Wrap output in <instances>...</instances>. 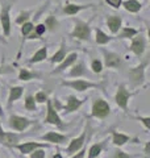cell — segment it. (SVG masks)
Instances as JSON below:
<instances>
[{"label": "cell", "instance_id": "6da1fadb", "mask_svg": "<svg viewBox=\"0 0 150 158\" xmlns=\"http://www.w3.org/2000/svg\"><path fill=\"white\" fill-rule=\"evenodd\" d=\"M90 34H91L90 23L82 21V20H75V27H74V31L71 32V37L83 40V41H88Z\"/></svg>", "mask_w": 150, "mask_h": 158}, {"label": "cell", "instance_id": "7a4b0ae2", "mask_svg": "<svg viewBox=\"0 0 150 158\" xmlns=\"http://www.w3.org/2000/svg\"><path fill=\"white\" fill-rule=\"evenodd\" d=\"M0 23L4 32V36L8 37L11 34V4H4L0 9Z\"/></svg>", "mask_w": 150, "mask_h": 158}, {"label": "cell", "instance_id": "3957f363", "mask_svg": "<svg viewBox=\"0 0 150 158\" xmlns=\"http://www.w3.org/2000/svg\"><path fill=\"white\" fill-rule=\"evenodd\" d=\"M95 4H77V3H70L66 2V4L63 6L62 8V12L67 16H74V15L79 13L81 11H84V9H88V8H92Z\"/></svg>", "mask_w": 150, "mask_h": 158}, {"label": "cell", "instance_id": "277c9868", "mask_svg": "<svg viewBox=\"0 0 150 158\" xmlns=\"http://www.w3.org/2000/svg\"><path fill=\"white\" fill-rule=\"evenodd\" d=\"M145 48H146V41H145V37L144 36H134L133 37V41H132V45H131V50L136 54V56H142V53L145 52Z\"/></svg>", "mask_w": 150, "mask_h": 158}, {"label": "cell", "instance_id": "5b68a950", "mask_svg": "<svg viewBox=\"0 0 150 158\" xmlns=\"http://www.w3.org/2000/svg\"><path fill=\"white\" fill-rule=\"evenodd\" d=\"M109 113V106L104 100H96L92 107V115L98 117H106Z\"/></svg>", "mask_w": 150, "mask_h": 158}, {"label": "cell", "instance_id": "8992f818", "mask_svg": "<svg viewBox=\"0 0 150 158\" xmlns=\"http://www.w3.org/2000/svg\"><path fill=\"white\" fill-rule=\"evenodd\" d=\"M106 23H107V25L109 28V31L115 34L121 29L123 19H121V16H119V15H109V16H107Z\"/></svg>", "mask_w": 150, "mask_h": 158}, {"label": "cell", "instance_id": "52a82bcc", "mask_svg": "<svg viewBox=\"0 0 150 158\" xmlns=\"http://www.w3.org/2000/svg\"><path fill=\"white\" fill-rule=\"evenodd\" d=\"M104 56H106V65L108 67H119L121 63V58L116 53L104 50Z\"/></svg>", "mask_w": 150, "mask_h": 158}, {"label": "cell", "instance_id": "ba28073f", "mask_svg": "<svg viewBox=\"0 0 150 158\" xmlns=\"http://www.w3.org/2000/svg\"><path fill=\"white\" fill-rule=\"evenodd\" d=\"M121 6L124 7L125 11L131 13H137L142 9V3L138 2V0H125L121 3Z\"/></svg>", "mask_w": 150, "mask_h": 158}, {"label": "cell", "instance_id": "9c48e42d", "mask_svg": "<svg viewBox=\"0 0 150 158\" xmlns=\"http://www.w3.org/2000/svg\"><path fill=\"white\" fill-rule=\"evenodd\" d=\"M63 85L73 87V88H75V90H78V91H84V90H87V88H91V87H98V85H95V83H90V82H86V81L65 82Z\"/></svg>", "mask_w": 150, "mask_h": 158}, {"label": "cell", "instance_id": "30bf717a", "mask_svg": "<svg viewBox=\"0 0 150 158\" xmlns=\"http://www.w3.org/2000/svg\"><path fill=\"white\" fill-rule=\"evenodd\" d=\"M129 94L128 91L125 90V88L121 86L119 88V91H117V95H116V103L120 106V107H123L124 110H127V103H128V99H129Z\"/></svg>", "mask_w": 150, "mask_h": 158}, {"label": "cell", "instance_id": "8fae6325", "mask_svg": "<svg viewBox=\"0 0 150 158\" xmlns=\"http://www.w3.org/2000/svg\"><path fill=\"white\" fill-rule=\"evenodd\" d=\"M29 125V121L24 117H19V116H12L11 117V127H13L17 131H24L25 128Z\"/></svg>", "mask_w": 150, "mask_h": 158}, {"label": "cell", "instance_id": "7c38bea8", "mask_svg": "<svg viewBox=\"0 0 150 158\" xmlns=\"http://www.w3.org/2000/svg\"><path fill=\"white\" fill-rule=\"evenodd\" d=\"M144 70H145V63L140 65L136 69H133V70L129 73L134 83H137V85H138V83H142L144 82Z\"/></svg>", "mask_w": 150, "mask_h": 158}, {"label": "cell", "instance_id": "4fadbf2b", "mask_svg": "<svg viewBox=\"0 0 150 158\" xmlns=\"http://www.w3.org/2000/svg\"><path fill=\"white\" fill-rule=\"evenodd\" d=\"M46 123H50V124H56V125H61V120H59L58 115L56 113V111L53 110L52 102H48V117H46Z\"/></svg>", "mask_w": 150, "mask_h": 158}, {"label": "cell", "instance_id": "5bb4252c", "mask_svg": "<svg viewBox=\"0 0 150 158\" xmlns=\"http://www.w3.org/2000/svg\"><path fill=\"white\" fill-rule=\"evenodd\" d=\"M77 58H78V54L77 53H71L70 56H67V57H65V59L62 61V63L59 65L58 67H57V70L54 71V73H59V71H62V70H65L66 67H69V66H71L73 63L77 61Z\"/></svg>", "mask_w": 150, "mask_h": 158}, {"label": "cell", "instance_id": "9a60e30c", "mask_svg": "<svg viewBox=\"0 0 150 158\" xmlns=\"http://www.w3.org/2000/svg\"><path fill=\"white\" fill-rule=\"evenodd\" d=\"M84 138H86V135L83 133L81 137H78V138H75V140L71 141V144H70L69 149H67V153H69V154H71V153H75V152L79 149V148H81V146L84 144Z\"/></svg>", "mask_w": 150, "mask_h": 158}, {"label": "cell", "instance_id": "2e32d148", "mask_svg": "<svg viewBox=\"0 0 150 158\" xmlns=\"http://www.w3.org/2000/svg\"><path fill=\"white\" fill-rule=\"evenodd\" d=\"M95 36H96V37H95V41H96L98 45H106V44H108L112 40V37H109L108 34H106L102 31V29H96Z\"/></svg>", "mask_w": 150, "mask_h": 158}, {"label": "cell", "instance_id": "e0dca14e", "mask_svg": "<svg viewBox=\"0 0 150 158\" xmlns=\"http://www.w3.org/2000/svg\"><path fill=\"white\" fill-rule=\"evenodd\" d=\"M42 140H46L49 142H57V144H61V142L66 141V136H61L58 133H54V132H50L48 135L42 136Z\"/></svg>", "mask_w": 150, "mask_h": 158}, {"label": "cell", "instance_id": "ac0fdd59", "mask_svg": "<svg viewBox=\"0 0 150 158\" xmlns=\"http://www.w3.org/2000/svg\"><path fill=\"white\" fill-rule=\"evenodd\" d=\"M48 57V48L46 46H44V48H41L40 50H37L36 53L33 54V57L31 58V63H37V62H41V61H44L45 58Z\"/></svg>", "mask_w": 150, "mask_h": 158}, {"label": "cell", "instance_id": "d6986e66", "mask_svg": "<svg viewBox=\"0 0 150 158\" xmlns=\"http://www.w3.org/2000/svg\"><path fill=\"white\" fill-rule=\"evenodd\" d=\"M45 27H46V31H52V32L58 29L59 23H58L57 17L54 16V15H49L46 20H45Z\"/></svg>", "mask_w": 150, "mask_h": 158}, {"label": "cell", "instance_id": "ffe728a7", "mask_svg": "<svg viewBox=\"0 0 150 158\" xmlns=\"http://www.w3.org/2000/svg\"><path fill=\"white\" fill-rule=\"evenodd\" d=\"M82 100H78L77 98H74V96H70L69 98V100H67V106H66V112H73V111H77L79 107L82 106Z\"/></svg>", "mask_w": 150, "mask_h": 158}, {"label": "cell", "instance_id": "44dd1931", "mask_svg": "<svg viewBox=\"0 0 150 158\" xmlns=\"http://www.w3.org/2000/svg\"><path fill=\"white\" fill-rule=\"evenodd\" d=\"M0 141L4 142L6 145H15L19 141V136L13 135V133H3V136L0 137Z\"/></svg>", "mask_w": 150, "mask_h": 158}, {"label": "cell", "instance_id": "7402d4cb", "mask_svg": "<svg viewBox=\"0 0 150 158\" xmlns=\"http://www.w3.org/2000/svg\"><path fill=\"white\" fill-rule=\"evenodd\" d=\"M65 57H66V46H65V44L62 42V45H61V48H59V50L52 57L50 61H52L53 63H58V62H62L63 59H65Z\"/></svg>", "mask_w": 150, "mask_h": 158}, {"label": "cell", "instance_id": "603a6c76", "mask_svg": "<svg viewBox=\"0 0 150 158\" xmlns=\"http://www.w3.org/2000/svg\"><path fill=\"white\" fill-rule=\"evenodd\" d=\"M140 32L137 29L134 28H131V27H125L123 29V32L120 33V38H133L134 36H137Z\"/></svg>", "mask_w": 150, "mask_h": 158}, {"label": "cell", "instance_id": "cb8c5ba5", "mask_svg": "<svg viewBox=\"0 0 150 158\" xmlns=\"http://www.w3.org/2000/svg\"><path fill=\"white\" fill-rule=\"evenodd\" d=\"M42 145L40 144H36V142H27V144H23V145H19L17 148L20 150H21L24 154H27V153H31L32 150H34L36 148H41Z\"/></svg>", "mask_w": 150, "mask_h": 158}, {"label": "cell", "instance_id": "d4e9b609", "mask_svg": "<svg viewBox=\"0 0 150 158\" xmlns=\"http://www.w3.org/2000/svg\"><path fill=\"white\" fill-rule=\"evenodd\" d=\"M86 73V69H84V63L83 62H79L77 66H74V69L70 73V75L71 77H81L83 74Z\"/></svg>", "mask_w": 150, "mask_h": 158}, {"label": "cell", "instance_id": "484cf974", "mask_svg": "<svg viewBox=\"0 0 150 158\" xmlns=\"http://www.w3.org/2000/svg\"><path fill=\"white\" fill-rule=\"evenodd\" d=\"M31 15H32V11H21L19 13V16L16 19V23L17 24H24V23H27L29 19H31Z\"/></svg>", "mask_w": 150, "mask_h": 158}, {"label": "cell", "instance_id": "4316f807", "mask_svg": "<svg viewBox=\"0 0 150 158\" xmlns=\"http://www.w3.org/2000/svg\"><path fill=\"white\" fill-rule=\"evenodd\" d=\"M128 140H129V137H128V136L119 135V133H116V132L113 133V142H115L116 145H124Z\"/></svg>", "mask_w": 150, "mask_h": 158}, {"label": "cell", "instance_id": "83f0119b", "mask_svg": "<svg viewBox=\"0 0 150 158\" xmlns=\"http://www.w3.org/2000/svg\"><path fill=\"white\" fill-rule=\"evenodd\" d=\"M33 29H34V25H33L32 23L27 21V23L21 24V34H23L24 37H27L29 33H31V32H33Z\"/></svg>", "mask_w": 150, "mask_h": 158}, {"label": "cell", "instance_id": "f1b7e54d", "mask_svg": "<svg viewBox=\"0 0 150 158\" xmlns=\"http://www.w3.org/2000/svg\"><path fill=\"white\" fill-rule=\"evenodd\" d=\"M23 94V88L21 87H15L11 90V95H9V102H13V100H17V99L21 96Z\"/></svg>", "mask_w": 150, "mask_h": 158}, {"label": "cell", "instance_id": "f546056e", "mask_svg": "<svg viewBox=\"0 0 150 158\" xmlns=\"http://www.w3.org/2000/svg\"><path fill=\"white\" fill-rule=\"evenodd\" d=\"M100 152H102V146L100 145H94L91 149H90V156L88 158H95L100 154Z\"/></svg>", "mask_w": 150, "mask_h": 158}, {"label": "cell", "instance_id": "4dcf8cb0", "mask_svg": "<svg viewBox=\"0 0 150 158\" xmlns=\"http://www.w3.org/2000/svg\"><path fill=\"white\" fill-rule=\"evenodd\" d=\"M33 77H34V74L29 73L28 70L23 69V70L20 71V77H19V79H21V81H29V79H32Z\"/></svg>", "mask_w": 150, "mask_h": 158}, {"label": "cell", "instance_id": "1f68e13d", "mask_svg": "<svg viewBox=\"0 0 150 158\" xmlns=\"http://www.w3.org/2000/svg\"><path fill=\"white\" fill-rule=\"evenodd\" d=\"M25 107H27V110H29V111H33L34 108H36V103H34V99L32 96L27 98V100H25Z\"/></svg>", "mask_w": 150, "mask_h": 158}, {"label": "cell", "instance_id": "d6a6232c", "mask_svg": "<svg viewBox=\"0 0 150 158\" xmlns=\"http://www.w3.org/2000/svg\"><path fill=\"white\" fill-rule=\"evenodd\" d=\"M34 33L37 34V36H42V34L46 32V27H45V24H38V25L34 27Z\"/></svg>", "mask_w": 150, "mask_h": 158}, {"label": "cell", "instance_id": "836d02e7", "mask_svg": "<svg viewBox=\"0 0 150 158\" xmlns=\"http://www.w3.org/2000/svg\"><path fill=\"white\" fill-rule=\"evenodd\" d=\"M91 67H92L94 73H100L102 71V69H103V65H102V62H100L99 59H95V61H92Z\"/></svg>", "mask_w": 150, "mask_h": 158}, {"label": "cell", "instance_id": "e575fe53", "mask_svg": "<svg viewBox=\"0 0 150 158\" xmlns=\"http://www.w3.org/2000/svg\"><path fill=\"white\" fill-rule=\"evenodd\" d=\"M106 3L108 4V6H111L112 8H115V9H119L120 7H121L123 0H106Z\"/></svg>", "mask_w": 150, "mask_h": 158}, {"label": "cell", "instance_id": "d590c367", "mask_svg": "<svg viewBox=\"0 0 150 158\" xmlns=\"http://www.w3.org/2000/svg\"><path fill=\"white\" fill-rule=\"evenodd\" d=\"M36 100L40 102V103H44L45 100H46V95H45L44 92H38L36 95Z\"/></svg>", "mask_w": 150, "mask_h": 158}, {"label": "cell", "instance_id": "8d00e7d4", "mask_svg": "<svg viewBox=\"0 0 150 158\" xmlns=\"http://www.w3.org/2000/svg\"><path fill=\"white\" fill-rule=\"evenodd\" d=\"M45 157V152L44 150H37L32 154V158H44Z\"/></svg>", "mask_w": 150, "mask_h": 158}, {"label": "cell", "instance_id": "74e56055", "mask_svg": "<svg viewBox=\"0 0 150 158\" xmlns=\"http://www.w3.org/2000/svg\"><path fill=\"white\" fill-rule=\"evenodd\" d=\"M115 158H132V157L128 156V154H125V153H123V152H116Z\"/></svg>", "mask_w": 150, "mask_h": 158}, {"label": "cell", "instance_id": "f35d334b", "mask_svg": "<svg viewBox=\"0 0 150 158\" xmlns=\"http://www.w3.org/2000/svg\"><path fill=\"white\" fill-rule=\"evenodd\" d=\"M141 120L144 121L145 127H146V128H149V121H150V118H149V117H145V118H141Z\"/></svg>", "mask_w": 150, "mask_h": 158}, {"label": "cell", "instance_id": "ab89813d", "mask_svg": "<svg viewBox=\"0 0 150 158\" xmlns=\"http://www.w3.org/2000/svg\"><path fill=\"white\" fill-rule=\"evenodd\" d=\"M83 157H84V152H79L78 156H75L74 158H83Z\"/></svg>", "mask_w": 150, "mask_h": 158}, {"label": "cell", "instance_id": "60d3db41", "mask_svg": "<svg viewBox=\"0 0 150 158\" xmlns=\"http://www.w3.org/2000/svg\"><path fill=\"white\" fill-rule=\"evenodd\" d=\"M53 158H62V157H61V156H59V154H56V156H54Z\"/></svg>", "mask_w": 150, "mask_h": 158}, {"label": "cell", "instance_id": "b9f144b4", "mask_svg": "<svg viewBox=\"0 0 150 158\" xmlns=\"http://www.w3.org/2000/svg\"><path fill=\"white\" fill-rule=\"evenodd\" d=\"M3 133H4V132L2 131V127H0V137H2V136H3Z\"/></svg>", "mask_w": 150, "mask_h": 158}, {"label": "cell", "instance_id": "7bdbcfd3", "mask_svg": "<svg viewBox=\"0 0 150 158\" xmlns=\"http://www.w3.org/2000/svg\"><path fill=\"white\" fill-rule=\"evenodd\" d=\"M2 71H3V69H2V67H0V74H2Z\"/></svg>", "mask_w": 150, "mask_h": 158}, {"label": "cell", "instance_id": "ee69618b", "mask_svg": "<svg viewBox=\"0 0 150 158\" xmlns=\"http://www.w3.org/2000/svg\"><path fill=\"white\" fill-rule=\"evenodd\" d=\"M0 113H3V111H2V107H0Z\"/></svg>", "mask_w": 150, "mask_h": 158}, {"label": "cell", "instance_id": "f6af8a7d", "mask_svg": "<svg viewBox=\"0 0 150 158\" xmlns=\"http://www.w3.org/2000/svg\"><path fill=\"white\" fill-rule=\"evenodd\" d=\"M56 2H58V0H56Z\"/></svg>", "mask_w": 150, "mask_h": 158}]
</instances>
